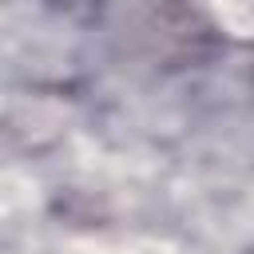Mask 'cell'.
<instances>
[{
    "instance_id": "cell-1",
    "label": "cell",
    "mask_w": 254,
    "mask_h": 254,
    "mask_svg": "<svg viewBox=\"0 0 254 254\" xmlns=\"http://www.w3.org/2000/svg\"><path fill=\"white\" fill-rule=\"evenodd\" d=\"M250 254H254V246H250Z\"/></svg>"
}]
</instances>
